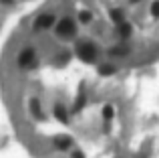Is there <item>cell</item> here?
Here are the masks:
<instances>
[{
    "instance_id": "obj_7",
    "label": "cell",
    "mask_w": 159,
    "mask_h": 158,
    "mask_svg": "<svg viewBox=\"0 0 159 158\" xmlns=\"http://www.w3.org/2000/svg\"><path fill=\"white\" fill-rule=\"evenodd\" d=\"M99 73L101 75H113L115 67H113V63H103V65H99Z\"/></svg>"
},
{
    "instance_id": "obj_8",
    "label": "cell",
    "mask_w": 159,
    "mask_h": 158,
    "mask_svg": "<svg viewBox=\"0 0 159 158\" xmlns=\"http://www.w3.org/2000/svg\"><path fill=\"white\" fill-rule=\"evenodd\" d=\"M30 107H32V111H34V116H36L39 120H43V118H44V116H43V111H40V101H39V99H32Z\"/></svg>"
},
{
    "instance_id": "obj_14",
    "label": "cell",
    "mask_w": 159,
    "mask_h": 158,
    "mask_svg": "<svg viewBox=\"0 0 159 158\" xmlns=\"http://www.w3.org/2000/svg\"><path fill=\"white\" fill-rule=\"evenodd\" d=\"M151 14H153V18H159V0H155L151 4Z\"/></svg>"
},
{
    "instance_id": "obj_17",
    "label": "cell",
    "mask_w": 159,
    "mask_h": 158,
    "mask_svg": "<svg viewBox=\"0 0 159 158\" xmlns=\"http://www.w3.org/2000/svg\"><path fill=\"white\" fill-rule=\"evenodd\" d=\"M2 2H6V4H10V0H2Z\"/></svg>"
},
{
    "instance_id": "obj_9",
    "label": "cell",
    "mask_w": 159,
    "mask_h": 158,
    "mask_svg": "<svg viewBox=\"0 0 159 158\" xmlns=\"http://www.w3.org/2000/svg\"><path fill=\"white\" fill-rule=\"evenodd\" d=\"M119 35H121V37H129V35H131V24L121 22V24H119Z\"/></svg>"
},
{
    "instance_id": "obj_5",
    "label": "cell",
    "mask_w": 159,
    "mask_h": 158,
    "mask_svg": "<svg viewBox=\"0 0 159 158\" xmlns=\"http://www.w3.org/2000/svg\"><path fill=\"white\" fill-rule=\"evenodd\" d=\"M73 146V138L70 136H57L54 138V148L57 150H69Z\"/></svg>"
},
{
    "instance_id": "obj_16",
    "label": "cell",
    "mask_w": 159,
    "mask_h": 158,
    "mask_svg": "<svg viewBox=\"0 0 159 158\" xmlns=\"http://www.w3.org/2000/svg\"><path fill=\"white\" fill-rule=\"evenodd\" d=\"M73 158H85V154H83V152H75Z\"/></svg>"
},
{
    "instance_id": "obj_1",
    "label": "cell",
    "mask_w": 159,
    "mask_h": 158,
    "mask_svg": "<svg viewBox=\"0 0 159 158\" xmlns=\"http://www.w3.org/2000/svg\"><path fill=\"white\" fill-rule=\"evenodd\" d=\"M75 51H77V57L81 61H85V63H93V61L97 59V45H93L91 41H81V43H77Z\"/></svg>"
},
{
    "instance_id": "obj_2",
    "label": "cell",
    "mask_w": 159,
    "mask_h": 158,
    "mask_svg": "<svg viewBox=\"0 0 159 158\" xmlns=\"http://www.w3.org/2000/svg\"><path fill=\"white\" fill-rule=\"evenodd\" d=\"M75 31H77V28H75V22L69 16H65V18L57 24V35L62 37V39H70V37L75 35Z\"/></svg>"
},
{
    "instance_id": "obj_4",
    "label": "cell",
    "mask_w": 159,
    "mask_h": 158,
    "mask_svg": "<svg viewBox=\"0 0 159 158\" xmlns=\"http://www.w3.org/2000/svg\"><path fill=\"white\" fill-rule=\"evenodd\" d=\"M54 24V14L51 12H44V14H39L34 20V31L40 32V31H47V28H51Z\"/></svg>"
},
{
    "instance_id": "obj_12",
    "label": "cell",
    "mask_w": 159,
    "mask_h": 158,
    "mask_svg": "<svg viewBox=\"0 0 159 158\" xmlns=\"http://www.w3.org/2000/svg\"><path fill=\"white\" fill-rule=\"evenodd\" d=\"M113 116H115V110H113L111 106H105V107H103V118H105V120H111Z\"/></svg>"
},
{
    "instance_id": "obj_15",
    "label": "cell",
    "mask_w": 159,
    "mask_h": 158,
    "mask_svg": "<svg viewBox=\"0 0 159 158\" xmlns=\"http://www.w3.org/2000/svg\"><path fill=\"white\" fill-rule=\"evenodd\" d=\"M111 53H113V55H125L127 49H111Z\"/></svg>"
},
{
    "instance_id": "obj_10",
    "label": "cell",
    "mask_w": 159,
    "mask_h": 158,
    "mask_svg": "<svg viewBox=\"0 0 159 158\" xmlns=\"http://www.w3.org/2000/svg\"><path fill=\"white\" fill-rule=\"evenodd\" d=\"M111 20L117 22V24H121V22H123V12H121V10H111Z\"/></svg>"
},
{
    "instance_id": "obj_3",
    "label": "cell",
    "mask_w": 159,
    "mask_h": 158,
    "mask_svg": "<svg viewBox=\"0 0 159 158\" xmlns=\"http://www.w3.org/2000/svg\"><path fill=\"white\" fill-rule=\"evenodd\" d=\"M34 61H36V53H34V49L26 47V49H22V51H20V55H18V67H22V69H30L32 65H34Z\"/></svg>"
},
{
    "instance_id": "obj_11",
    "label": "cell",
    "mask_w": 159,
    "mask_h": 158,
    "mask_svg": "<svg viewBox=\"0 0 159 158\" xmlns=\"http://www.w3.org/2000/svg\"><path fill=\"white\" fill-rule=\"evenodd\" d=\"M85 95H79L77 97V101H75V107H73V111H79V110H83V106H85Z\"/></svg>"
},
{
    "instance_id": "obj_6",
    "label": "cell",
    "mask_w": 159,
    "mask_h": 158,
    "mask_svg": "<svg viewBox=\"0 0 159 158\" xmlns=\"http://www.w3.org/2000/svg\"><path fill=\"white\" fill-rule=\"evenodd\" d=\"M54 118L62 124L69 122V111H66V107L62 106V103H57V106H54Z\"/></svg>"
},
{
    "instance_id": "obj_13",
    "label": "cell",
    "mask_w": 159,
    "mask_h": 158,
    "mask_svg": "<svg viewBox=\"0 0 159 158\" xmlns=\"http://www.w3.org/2000/svg\"><path fill=\"white\" fill-rule=\"evenodd\" d=\"M79 20H81V22H89V20H91V12L89 10L79 12Z\"/></svg>"
}]
</instances>
